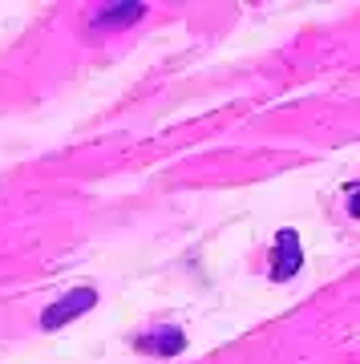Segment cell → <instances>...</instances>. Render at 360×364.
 Returning <instances> with one entry per match:
<instances>
[{"instance_id":"obj_2","label":"cell","mask_w":360,"mask_h":364,"mask_svg":"<svg viewBox=\"0 0 360 364\" xmlns=\"http://www.w3.org/2000/svg\"><path fill=\"white\" fill-rule=\"evenodd\" d=\"M93 304H97V291H93V287H78V291H69V296H61V299H57V304L49 308V312L41 316V328H45V332H53V328L69 324L73 316L90 312Z\"/></svg>"},{"instance_id":"obj_3","label":"cell","mask_w":360,"mask_h":364,"mask_svg":"<svg viewBox=\"0 0 360 364\" xmlns=\"http://www.w3.org/2000/svg\"><path fill=\"white\" fill-rule=\"evenodd\" d=\"M142 352H158V356H174V352H182V344H186V336H182L179 328H158V332H146V336L134 340Z\"/></svg>"},{"instance_id":"obj_4","label":"cell","mask_w":360,"mask_h":364,"mask_svg":"<svg viewBox=\"0 0 360 364\" xmlns=\"http://www.w3.org/2000/svg\"><path fill=\"white\" fill-rule=\"evenodd\" d=\"M142 9L146 4H138V0H129V4H105V13L93 16V25H129V21H138Z\"/></svg>"},{"instance_id":"obj_1","label":"cell","mask_w":360,"mask_h":364,"mask_svg":"<svg viewBox=\"0 0 360 364\" xmlns=\"http://www.w3.org/2000/svg\"><path fill=\"white\" fill-rule=\"evenodd\" d=\"M304 267V247H300V235L287 231L275 235V247H271V279H292Z\"/></svg>"}]
</instances>
